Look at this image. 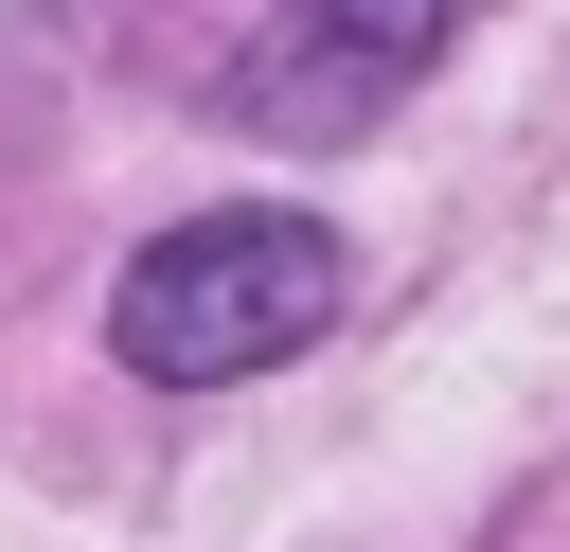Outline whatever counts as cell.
I'll return each mask as SVG.
<instances>
[{"mask_svg":"<svg viewBox=\"0 0 570 552\" xmlns=\"http://www.w3.org/2000/svg\"><path fill=\"white\" fill-rule=\"evenodd\" d=\"M445 36H463V0H285V53H267L232 107H303V125H356V107H374V89H410Z\"/></svg>","mask_w":570,"mask_h":552,"instance_id":"cell-2","label":"cell"},{"mask_svg":"<svg viewBox=\"0 0 570 552\" xmlns=\"http://www.w3.org/2000/svg\"><path fill=\"white\" fill-rule=\"evenodd\" d=\"M338 231L285 214V196H232V214H178L125 285H107V356L142 392H232V374H285L321 321H338Z\"/></svg>","mask_w":570,"mask_h":552,"instance_id":"cell-1","label":"cell"}]
</instances>
